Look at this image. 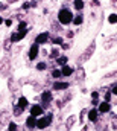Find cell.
I'll list each match as a JSON object with an SVG mask.
<instances>
[{"mask_svg":"<svg viewBox=\"0 0 117 131\" xmlns=\"http://www.w3.org/2000/svg\"><path fill=\"white\" fill-rule=\"evenodd\" d=\"M41 99H43V102L49 104V102L52 101V93H50V92H44V93H43V96H41Z\"/></svg>","mask_w":117,"mask_h":131,"instance_id":"obj_11","label":"cell"},{"mask_svg":"<svg viewBox=\"0 0 117 131\" xmlns=\"http://www.w3.org/2000/svg\"><path fill=\"white\" fill-rule=\"evenodd\" d=\"M75 8L81 11V9L84 8V0H75Z\"/></svg>","mask_w":117,"mask_h":131,"instance_id":"obj_15","label":"cell"},{"mask_svg":"<svg viewBox=\"0 0 117 131\" xmlns=\"http://www.w3.org/2000/svg\"><path fill=\"white\" fill-rule=\"evenodd\" d=\"M8 131H17V125H15L14 122H11V124H9V128H8Z\"/></svg>","mask_w":117,"mask_h":131,"instance_id":"obj_17","label":"cell"},{"mask_svg":"<svg viewBox=\"0 0 117 131\" xmlns=\"http://www.w3.org/2000/svg\"><path fill=\"white\" fill-rule=\"evenodd\" d=\"M58 20H59V23H62V25H68L73 20V14L68 9H61L58 12Z\"/></svg>","mask_w":117,"mask_h":131,"instance_id":"obj_1","label":"cell"},{"mask_svg":"<svg viewBox=\"0 0 117 131\" xmlns=\"http://www.w3.org/2000/svg\"><path fill=\"white\" fill-rule=\"evenodd\" d=\"M110 108H111L110 102H102L100 107H99V111H100V113H107V111H110Z\"/></svg>","mask_w":117,"mask_h":131,"instance_id":"obj_8","label":"cell"},{"mask_svg":"<svg viewBox=\"0 0 117 131\" xmlns=\"http://www.w3.org/2000/svg\"><path fill=\"white\" fill-rule=\"evenodd\" d=\"M52 76H53V78H59V76H61V72H59V70H53V72H52Z\"/></svg>","mask_w":117,"mask_h":131,"instance_id":"obj_19","label":"cell"},{"mask_svg":"<svg viewBox=\"0 0 117 131\" xmlns=\"http://www.w3.org/2000/svg\"><path fill=\"white\" fill-rule=\"evenodd\" d=\"M41 114H43V108H41L40 105H33V107L30 108V116L38 117V116H41Z\"/></svg>","mask_w":117,"mask_h":131,"instance_id":"obj_4","label":"cell"},{"mask_svg":"<svg viewBox=\"0 0 117 131\" xmlns=\"http://www.w3.org/2000/svg\"><path fill=\"white\" fill-rule=\"evenodd\" d=\"M58 55H59V50L58 49H53V50H52V58H56Z\"/></svg>","mask_w":117,"mask_h":131,"instance_id":"obj_20","label":"cell"},{"mask_svg":"<svg viewBox=\"0 0 117 131\" xmlns=\"http://www.w3.org/2000/svg\"><path fill=\"white\" fill-rule=\"evenodd\" d=\"M46 67H47V66H46V63H40V64L37 66V69H38V70H44Z\"/></svg>","mask_w":117,"mask_h":131,"instance_id":"obj_18","label":"cell"},{"mask_svg":"<svg viewBox=\"0 0 117 131\" xmlns=\"http://www.w3.org/2000/svg\"><path fill=\"white\" fill-rule=\"evenodd\" d=\"M53 89L55 90H64V89H68V84L67 82H55L53 84Z\"/></svg>","mask_w":117,"mask_h":131,"instance_id":"obj_9","label":"cell"},{"mask_svg":"<svg viewBox=\"0 0 117 131\" xmlns=\"http://www.w3.org/2000/svg\"><path fill=\"white\" fill-rule=\"evenodd\" d=\"M2 21H3V20H2V17H0V23H2Z\"/></svg>","mask_w":117,"mask_h":131,"instance_id":"obj_26","label":"cell"},{"mask_svg":"<svg viewBox=\"0 0 117 131\" xmlns=\"http://www.w3.org/2000/svg\"><path fill=\"white\" fill-rule=\"evenodd\" d=\"M53 43H55V44H62V38H61V37H56V38L53 40Z\"/></svg>","mask_w":117,"mask_h":131,"instance_id":"obj_21","label":"cell"},{"mask_svg":"<svg viewBox=\"0 0 117 131\" xmlns=\"http://www.w3.org/2000/svg\"><path fill=\"white\" fill-rule=\"evenodd\" d=\"M72 73H73V69H72V67H68V66H62V72H61V75L68 76V75H72Z\"/></svg>","mask_w":117,"mask_h":131,"instance_id":"obj_10","label":"cell"},{"mask_svg":"<svg viewBox=\"0 0 117 131\" xmlns=\"http://www.w3.org/2000/svg\"><path fill=\"white\" fill-rule=\"evenodd\" d=\"M72 21H73L75 25H81V23L84 21V17H82V14H79V15H76V17H75V18H73Z\"/></svg>","mask_w":117,"mask_h":131,"instance_id":"obj_13","label":"cell"},{"mask_svg":"<svg viewBox=\"0 0 117 131\" xmlns=\"http://www.w3.org/2000/svg\"><path fill=\"white\" fill-rule=\"evenodd\" d=\"M73 121H75V119H73V117H70V121H67V125H68V128H70V125H72V124H73Z\"/></svg>","mask_w":117,"mask_h":131,"instance_id":"obj_23","label":"cell"},{"mask_svg":"<svg viewBox=\"0 0 117 131\" xmlns=\"http://www.w3.org/2000/svg\"><path fill=\"white\" fill-rule=\"evenodd\" d=\"M35 125H37V119H35L33 116H29V117L26 119V127L32 130V128H35Z\"/></svg>","mask_w":117,"mask_h":131,"instance_id":"obj_7","label":"cell"},{"mask_svg":"<svg viewBox=\"0 0 117 131\" xmlns=\"http://www.w3.org/2000/svg\"><path fill=\"white\" fill-rule=\"evenodd\" d=\"M11 23H12L11 20H6V21H5V25H6V26H11Z\"/></svg>","mask_w":117,"mask_h":131,"instance_id":"obj_24","label":"cell"},{"mask_svg":"<svg viewBox=\"0 0 117 131\" xmlns=\"http://www.w3.org/2000/svg\"><path fill=\"white\" fill-rule=\"evenodd\" d=\"M88 119L90 121H96L97 119V111L96 110H90L88 111Z\"/></svg>","mask_w":117,"mask_h":131,"instance_id":"obj_12","label":"cell"},{"mask_svg":"<svg viewBox=\"0 0 117 131\" xmlns=\"http://www.w3.org/2000/svg\"><path fill=\"white\" fill-rule=\"evenodd\" d=\"M108 20H110V23H111V25H114V23L117 21V15H116V14H111Z\"/></svg>","mask_w":117,"mask_h":131,"instance_id":"obj_16","label":"cell"},{"mask_svg":"<svg viewBox=\"0 0 117 131\" xmlns=\"http://www.w3.org/2000/svg\"><path fill=\"white\" fill-rule=\"evenodd\" d=\"M47 40H49V34H47V32L40 34V35H38V37L35 38L37 44H46V43H47Z\"/></svg>","mask_w":117,"mask_h":131,"instance_id":"obj_3","label":"cell"},{"mask_svg":"<svg viewBox=\"0 0 117 131\" xmlns=\"http://www.w3.org/2000/svg\"><path fill=\"white\" fill-rule=\"evenodd\" d=\"M50 122H52V114H47L46 117H40L37 121V125L35 127H38L40 130H44V128H47L50 125Z\"/></svg>","mask_w":117,"mask_h":131,"instance_id":"obj_2","label":"cell"},{"mask_svg":"<svg viewBox=\"0 0 117 131\" xmlns=\"http://www.w3.org/2000/svg\"><path fill=\"white\" fill-rule=\"evenodd\" d=\"M26 105H28V99L26 98H20L18 99V107H20V108H25Z\"/></svg>","mask_w":117,"mask_h":131,"instance_id":"obj_14","label":"cell"},{"mask_svg":"<svg viewBox=\"0 0 117 131\" xmlns=\"http://www.w3.org/2000/svg\"><path fill=\"white\" fill-rule=\"evenodd\" d=\"M37 55H38V44L35 43V44H32V47H30V50H29V58L30 60H35Z\"/></svg>","mask_w":117,"mask_h":131,"instance_id":"obj_5","label":"cell"},{"mask_svg":"<svg viewBox=\"0 0 117 131\" xmlns=\"http://www.w3.org/2000/svg\"><path fill=\"white\" fill-rule=\"evenodd\" d=\"M29 6H30V3H25V5H23V8H25V9H28Z\"/></svg>","mask_w":117,"mask_h":131,"instance_id":"obj_25","label":"cell"},{"mask_svg":"<svg viewBox=\"0 0 117 131\" xmlns=\"http://www.w3.org/2000/svg\"><path fill=\"white\" fill-rule=\"evenodd\" d=\"M93 50H94V43L88 46V49H87V50H85V53H84V57L81 58V61H87L88 58L91 57V52H93Z\"/></svg>","mask_w":117,"mask_h":131,"instance_id":"obj_6","label":"cell"},{"mask_svg":"<svg viewBox=\"0 0 117 131\" xmlns=\"http://www.w3.org/2000/svg\"><path fill=\"white\" fill-rule=\"evenodd\" d=\"M58 63H59V64H65V63H67V58H65V57L59 58V60H58Z\"/></svg>","mask_w":117,"mask_h":131,"instance_id":"obj_22","label":"cell"}]
</instances>
